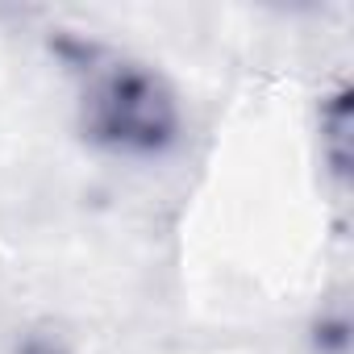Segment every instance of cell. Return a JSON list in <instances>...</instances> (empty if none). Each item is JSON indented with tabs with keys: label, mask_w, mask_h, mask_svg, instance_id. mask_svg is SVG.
<instances>
[{
	"label": "cell",
	"mask_w": 354,
	"mask_h": 354,
	"mask_svg": "<svg viewBox=\"0 0 354 354\" xmlns=\"http://www.w3.org/2000/svg\"><path fill=\"white\" fill-rule=\"evenodd\" d=\"M321 162L329 171V180L337 188L350 184V88L337 84L325 100H321Z\"/></svg>",
	"instance_id": "obj_2"
},
{
	"label": "cell",
	"mask_w": 354,
	"mask_h": 354,
	"mask_svg": "<svg viewBox=\"0 0 354 354\" xmlns=\"http://www.w3.org/2000/svg\"><path fill=\"white\" fill-rule=\"evenodd\" d=\"M71 67L80 71V129L88 142L117 154H162L180 142V100L150 63L80 42Z\"/></svg>",
	"instance_id": "obj_1"
}]
</instances>
